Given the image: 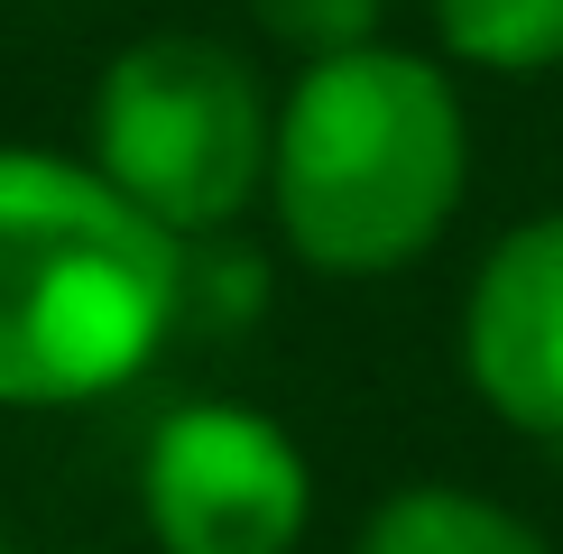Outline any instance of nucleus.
<instances>
[{
	"label": "nucleus",
	"mask_w": 563,
	"mask_h": 554,
	"mask_svg": "<svg viewBox=\"0 0 563 554\" xmlns=\"http://www.w3.org/2000/svg\"><path fill=\"white\" fill-rule=\"evenodd\" d=\"M472 195V102L426 46L305 56L268 130V222L314 277H397L434 259Z\"/></svg>",
	"instance_id": "2"
},
{
	"label": "nucleus",
	"mask_w": 563,
	"mask_h": 554,
	"mask_svg": "<svg viewBox=\"0 0 563 554\" xmlns=\"http://www.w3.org/2000/svg\"><path fill=\"white\" fill-rule=\"evenodd\" d=\"M453 75H563V0H426Z\"/></svg>",
	"instance_id": "7"
},
{
	"label": "nucleus",
	"mask_w": 563,
	"mask_h": 554,
	"mask_svg": "<svg viewBox=\"0 0 563 554\" xmlns=\"http://www.w3.org/2000/svg\"><path fill=\"white\" fill-rule=\"evenodd\" d=\"M195 259L84 148L0 138V416H75L148 379Z\"/></svg>",
	"instance_id": "1"
},
{
	"label": "nucleus",
	"mask_w": 563,
	"mask_h": 554,
	"mask_svg": "<svg viewBox=\"0 0 563 554\" xmlns=\"http://www.w3.org/2000/svg\"><path fill=\"white\" fill-rule=\"evenodd\" d=\"M351 554H554L527 508L462 490V480H407L361 518Z\"/></svg>",
	"instance_id": "6"
},
{
	"label": "nucleus",
	"mask_w": 563,
	"mask_h": 554,
	"mask_svg": "<svg viewBox=\"0 0 563 554\" xmlns=\"http://www.w3.org/2000/svg\"><path fill=\"white\" fill-rule=\"evenodd\" d=\"M139 527L157 554H296L314 527V462L268 407L185 398L139 444Z\"/></svg>",
	"instance_id": "4"
},
{
	"label": "nucleus",
	"mask_w": 563,
	"mask_h": 554,
	"mask_svg": "<svg viewBox=\"0 0 563 554\" xmlns=\"http://www.w3.org/2000/svg\"><path fill=\"white\" fill-rule=\"evenodd\" d=\"M250 19H260L277 46H296V65L388 37V0H250Z\"/></svg>",
	"instance_id": "8"
},
{
	"label": "nucleus",
	"mask_w": 563,
	"mask_h": 554,
	"mask_svg": "<svg viewBox=\"0 0 563 554\" xmlns=\"http://www.w3.org/2000/svg\"><path fill=\"white\" fill-rule=\"evenodd\" d=\"M0 554H19V545H10V536H0Z\"/></svg>",
	"instance_id": "9"
},
{
	"label": "nucleus",
	"mask_w": 563,
	"mask_h": 554,
	"mask_svg": "<svg viewBox=\"0 0 563 554\" xmlns=\"http://www.w3.org/2000/svg\"><path fill=\"white\" fill-rule=\"evenodd\" d=\"M462 388L489 425L536 453H563V203L508 222L462 287Z\"/></svg>",
	"instance_id": "5"
},
{
	"label": "nucleus",
	"mask_w": 563,
	"mask_h": 554,
	"mask_svg": "<svg viewBox=\"0 0 563 554\" xmlns=\"http://www.w3.org/2000/svg\"><path fill=\"white\" fill-rule=\"evenodd\" d=\"M268 130L277 92L250 75L241 46L195 29L130 37L121 56H102L84 102V157L185 250L268 203Z\"/></svg>",
	"instance_id": "3"
}]
</instances>
